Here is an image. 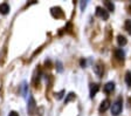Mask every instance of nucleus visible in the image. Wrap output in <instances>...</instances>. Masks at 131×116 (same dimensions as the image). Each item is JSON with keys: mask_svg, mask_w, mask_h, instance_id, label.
Here are the masks:
<instances>
[{"mask_svg": "<svg viewBox=\"0 0 131 116\" xmlns=\"http://www.w3.org/2000/svg\"><path fill=\"white\" fill-rule=\"evenodd\" d=\"M125 83L129 88H131V72H126L125 74Z\"/></svg>", "mask_w": 131, "mask_h": 116, "instance_id": "obj_13", "label": "nucleus"}, {"mask_svg": "<svg viewBox=\"0 0 131 116\" xmlns=\"http://www.w3.org/2000/svg\"><path fill=\"white\" fill-rule=\"evenodd\" d=\"M62 94H63V91H60V93L57 94V99H61V97H62Z\"/></svg>", "mask_w": 131, "mask_h": 116, "instance_id": "obj_18", "label": "nucleus"}, {"mask_svg": "<svg viewBox=\"0 0 131 116\" xmlns=\"http://www.w3.org/2000/svg\"><path fill=\"white\" fill-rule=\"evenodd\" d=\"M50 13H52V15L54 18H61L63 17V11L60 8V7H53L52 9H50Z\"/></svg>", "mask_w": 131, "mask_h": 116, "instance_id": "obj_6", "label": "nucleus"}, {"mask_svg": "<svg viewBox=\"0 0 131 116\" xmlns=\"http://www.w3.org/2000/svg\"><path fill=\"white\" fill-rule=\"evenodd\" d=\"M115 56L117 58V60L123 61V60H124V52H123L121 48H118V49H115Z\"/></svg>", "mask_w": 131, "mask_h": 116, "instance_id": "obj_10", "label": "nucleus"}, {"mask_svg": "<svg viewBox=\"0 0 131 116\" xmlns=\"http://www.w3.org/2000/svg\"><path fill=\"white\" fill-rule=\"evenodd\" d=\"M104 6L106 7V11L108 12H114V9H115V5L111 3V1H104Z\"/></svg>", "mask_w": 131, "mask_h": 116, "instance_id": "obj_11", "label": "nucleus"}, {"mask_svg": "<svg viewBox=\"0 0 131 116\" xmlns=\"http://www.w3.org/2000/svg\"><path fill=\"white\" fill-rule=\"evenodd\" d=\"M122 109H123V101L121 97H118L111 106V114L114 116H118L122 113Z\"/></svg>", "mask_w": 131, "mask_h": 116, "instance_id": "obj_1", "label": "nucleus"}, {"mask_svg": "<svg viewBox=\"0 0 131 116\" xmlns=\"http://www.w3.org/2000/svg\"><path fill=\"white\" fill-rule=\"evenodd\" d=\"M111 107V102H110V100H104V101H102L101 106H100V111L101 113H104V111H106L109 108Z\"/></svg>", "mask_w": 131, "mask_h": 116, "instance_id": "obj_5", "label": "nucleus"}, {"mask_svg": "<svg viewBox=\"0 0 131 116\" xmlns=\"http://www.w3.org/2000/svg\"><path fill=\"white\" fill-rule=\"evenodd\" d=\"M8 116H19V114L16 113V111H11V113H9V115Z\"/></svg>", "mask_w": 131, "mask_h": 116, "instance_id": "obj_16", "label": "nucleus"}, {"mask_svg": "<svg viewBox=\"0 0 131 116\" xmlns=\"http://www.w3.org/2000/svg\"><path fill=\"white\" fill-rule=\"evenodd\" d=\"M117 42L119 46H125L126 42H128V40H126L125 36H123V35H118L117 36Z\"/></svg>", "mask_w": 131, "mask_h": 116, "instance_id": "obj_12", "label": "nucleus"}, {"mask_svg": "<svg viewBox=\"0 0 131 116\" xmlns=\"http://www.w3.org/2000/svg\"><path fill=\"white\" fill-rule=\"evenodd\" d=\"M124 28H125V30L128 32L129 34H131V20H125Z\"/></svg>", "mask_w": 131, "mask_h": 116, "instance_id": "obj_14", "label": "nucleus"}, {"mask_svg": "<svg viewBox=\"0 0 131 116\" xmlns=\"http://www.w3.org/2000/svg\"><path fill=\"white\" fill-rule=\"evenodd\" d=\"M98 90H100V86H98L97 83H91V85H90V97L93 99V97L97 94Z\"/></svg>", "mask_w": 131, "mask_h": 116, "instance_id": "obj_7", "label": "nucleus"}, {"mask_svg": "<svg viewBox=\"0 0 131 116\" xmlns=\"http://www.w3.org/2000/svg\"><path fill=\"white\" fill-rule=\"evenodd\" d=\"M57 66H59V67H57V68H59V70L61 72V70H62V65H61V62H57Z\"/></svg>", "mask_w": 131, "mask_h": 116, "instance_id": "obj_17", "label": "nucleus"}, {"mask_svg": "<svg viewBox=\"0 0 131 116\" xmlns=\"http://www.w3.org/2000/svg\"><path fill=\"white\" fill-rule=\"evenodd\" d=\"M73 99H75V95H74V93H70V94L68 95V97L66 99V103H68L69 101H71Z\"/></svg>", "mask_w": 131, "mask_h": 116, "instance_id": "obj_15", "label": "nucleus"}, {"mask_svg": "<svg viewBox=\"0 0 131 116\" xmlns=\"http://www.w3.org/2000/svg\"><path fill=\"white\" fill-rule=\"evenodd\" d=\"M94 72H95V74L97 75V76H100V77L103 75L104 66H103V64H102L101 61H98V62H96V64L94 65Z\"/></svg>", "mask_w": 131, "mask_h": 116, "instance_id": "obj_4", "label": "nucleus"}, {"mask_svg": "<svg viewBox=\"0 0 131 116\" xmlns=\"http://www.w3.org/2000/svg\"><path fill=\"white\" fill-rule=\"evenodd\" d=\"M27 110L30 115L35 113L36 110V103H35V100L33 99V96H29V100H28V104H27Z\"/></svg>", "mask_w": 131, "mask_h": 116, "instance_id": "obj_3", "label": "nucleus"}, {"mask_svg": "<svg viewBox=\"0 0 131 116\" xmlns=\"http://www.w3.org/2000/svg\"><path fill=\"white\" fill-rule=\"evenodd\" d=\"M96 15L97 17H100L101 19L103 20H108L109 19V12L106 11L105 8H102V7H96Z\"/></svg>", "mask_w": 131, "mask_h": 116, "instance_id": "obj_2", "label": "nucleus"}, {"mask_svg": "<svg viewBox=\"0 0 131 116\" xmlns=\"http://www.w3.org/2000/svg\"><path fill=\"white\" fill-rule=\"evenodd\" d=\"M115 89V83L114 82H108L104 86V91H105L106 94H110V93H112Z\"/></svg>", "mask_w": 131, "mask_h": 116, "instance_id": "obj_8", "label": "nucleus"}, {"mask_svg": "<svg viewBox=\"0 0 131 116\" xmlns=\"http://www.w3.org/2000/svg\"><path fill=\"white\" fill-rule=\"evenodd\" d=\"M9 12V6L7 3H3L0 4V13L1 14H7Z\"/></svg>", "mask_w": 131, "mask_h": 116, "instance_id": "obj_9", "label": "nucleus"}, {"mask_svg": "<svg viewBox=\"0 0 131 116\" xmlns=\"http://www.w3.org/2000/svg\"><path fill=\"white\" fill-rule=\"evenodd\" d=\"M129 12L131 13V4H130V6H129Z\"/></svg>", "mask_w": 131, "mask_h": 116, "instance_id": "obj_19", "label": "nucleus"}]
</instances>
